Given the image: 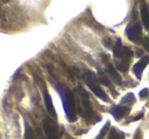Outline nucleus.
Returning <instances> with one entry per match:
<instances>
[{"label":"nucleus","mask_w":149,"mask_h":139,"mask_svg":"<svg viewBox=\"0 0 149 139\" xmlns=\"http://www.w3.org/2000/svg\"><path fill=\"white\" fill-rule=\"evenodd\" d=\"M63 108L68 122L77 121V106L74 101V96L70 91H66L63 95Z\"/></svg>","instance_id":"obj_1"},{"label":"nucleus","mask_w":149,"mask_h":139,"mask_svg":"<svg viewBox=\"0 0 149 139\" xmlns=\"http://www.w3.org/2000/svg\"><path fill=\"white\" fill-rule=\"evenodd\" d=\"M43 129L47 139H60L63 135V130L61 127L50 118L44 119Z\"/></svg>","instance_id":"obj_2"},{"label":"nucleus","mask_w":149,"mask_h":139,"mask_svg":"<svg viewBox=\"0 0 149 139\" xmlns=\"http://www.w3.org/2000/svg\"><path fill=\"white\" fill-rule=\"evenodd\" d=\"M113 55L116 58L122 59V61L128 62L131 59V57L133 56V51L130 48L126 47V46H123L122 43H120V40H118L116 46L113 47Z\"/></svg>","instance_id":"obj_3"},{"label":"nucleus","mask_w":149,"mask_h":139,"mask_svg":"<svg viewBox=\"0 0 149 139\" xmlns=\"http://www.w3.org/2000/svg\"><path fill=\"white\" fill-rule=\"evenodd\" d=\"M126 34L128 36L129 40L136 44L141 43L142 40V27L139 23H136L135 25H129L126 30Z\"/></svg>","instance_id":"obj_4"},{"label":"nucleus","mask_w":149,"mask_h":139,"mask_svg":"<svg viewBox=\"0 0 149 139\" xmlns=\"http://www.w3.org/2000/svg\"><path fill=\"white\" fill-rule=\"evenodd\" d=\"M86 83H87L89 89L91 90V91L93 92L97 97H99L100 99H102L103 101H108V100H109L107 94H106L105 92H104L103 90H102L101 88H100L99 86L95 83V81H94L93 77H92L91 75L90 76L88 75L87 77H86Z\"/></svg>","instance_id":"obj_5"},{"label":"nucleus","mask_w":149,"mask_h":139,"mask_svg":"<svg viewBox=\"0 0 149 139\" xmlns=\"http://www.w3.org/2000/svg\"><path fill=\"white\" fill-rule=\"evenodd\" d=\"M131 108L129 106H125V105H116L110 110V114L113 116V118L116 119V121L123 119L125 116L130 112Z\"/></svg>","instance_id":"obj_6"},{"label":"nucleus","mask_w":149,"mask_h":139,"mask_svg":"<svg viewBox=\"0 0 149 139\" xmlns=\"http://www.w3.org/2000/svg\"><path fill=\"white\" fill-rule=\"evenodd\" d=\"M148 64H149V56H144L137 64H135L134 68H133V72H134V74L136 75V77L138 79H141L142 72L144 71V68H146V66Z\"/></svg>","instance_id":"obj_7"},{"label":"nucleus","mask_w":149,"mask_h":139,"mask_svg":"<svg viewBox=\"0 0 149 139\" xmlns=\"http://www.w3.org/2000/svg\"><path fill=\"white\" fill-rule=\"evenodd\" d=\"M105 72H106V74H107V75L110 77V79L114 82V83H116L118 85H120V84L123 83L122 77H120V75L118 73V71H116V68H114L112 64H108L107 66H106Z\"/></svg>","instance_id":"obj_8"},{"label":"nucleus","mask_w":149,"mask_h":139,"mask_svg":"<svg viewBox=\"0 0 149 139\" xmlns=\"http://www.w3.org/2000/svg\"><path fill=\"white\" fill-rule=\"evenodd\" d=\"M44 102H45V106H46L47 112H49L52 117L56 118V112H55V108H54V105H53V102H52V98L47 91L45 92V95H44Z\"/></svg>","instance_id":"obj_9"},{"label":"nucleus","mask_w":149,"mask_h":139,"mask_svg":"<svg viewBox=\"0 0 149 139\" xmlns=\"http://www.w3.org/2000/svg\"><path fill=\"white\" fill-rule=\"evenodd\" d=\"M140 15L141 19H142V23L144 25V27L146 28V30H149V11L146 5L143 3L140 6Z\"/></svg>","instance_id":"obj_10"},{"label":"nucleus","mask_w":149,"mask_h":139,"mask_svg":"<svg viewBox=\"0 0 149 139\" xmlns=\"http://www.w3.org/2000/svg\"><path fill=\"white\" fill-rule=\"evenodd\" d=\"M107 139H125V135L124 133L118 131L116 128H111Z\"/></svg>","instance_id":"obj_11"},{"label":"nucleus","mask_w":149,"mask_h":139,"mask_svg":"<svg viewBox=\"0 0 149 139\" xmlns=\"http://www.w3.org/2000/svg\"><path fill=\"white\" fill-rule=\"evenodd\" d=\"M135 96L133 93H128L126 96L123 97V99L120 100V104H132L135 102Z\"/></svg>","instance_id":"obj_12"},{"label":"nucleus","mask_w":149,"mask_h":139,"mask_svg":"<svg viewBox=\"0 0 149 139\" xmlns=\"http://www.w3.org/2000/svg\"><path fill=\"white\" fill-rule=\"evenodd\" d=\"M116 68L120 72H127L128 71V62L118 61L116 62Z\"/></svg>","instance_id":"obj_13"},{"label":"nucleus","mask_w":149,"mask_h":139,"mask_svg":"<svg viewBox=\"0 0 149 139\" xmlns=\"http://www.w3.org/2000/svg\"><path fill=\"white\" fill-rule=\"evenodd\" d=\"M109 126H110L109 122H107L105 125H104L103 128L101 129V131H100V133L98 134V136H97V138H96V139H103V137L105 136L106 132L108 131V128H109Z\"/></svg>","instance_id":"obj_14"},{"label":"nucleus","mask_w":149,"mask_h":139,"mask_svg":"<svg viewBox=\"0 0 149 139\" xmlns=\"http://www.w3.org/2000/svg\"><path fill=\"white\" fill-rule=\"evenodd\" d=\"M98 80H99L100 83H102L103 85L107 86V87H111V83H110V81L105 77V76L102 75V74H99V78H98Z\"/></svg>","instance_id":"obj_15"},{"label":"nucleus","mask_w":149,"mask_h":139,"mask_svg":"<svg viewBox=\"0 0 149 139\" xmlns=\"http://www.w3.org/2000/svg\"><path fill=\"white\" fill-rule=\"evenodd\" d=\"M148 93H149L148 89H147V88H144V89H142L140 91V93H139V96H140L141 98H145L147 95H148Z\"/></svg>","instance_id":"obj_16"},{"label":"nucleus","mask_w":149,"mask_h":139,"mask_svg":"<svg viewBox=\"0 0 149 139\" xmlns=\"http://www.w3.org/2000/svg\"><path fill=\"white\" fill-rule=\"evenodd\" d=\"M143 46H144V48L147 50V51H149V37H145L144 38V41H143Z\"/></svg>","instance_id":"obj_17"},{"label":"nucleus","mask_w":149,"mask_h":139,"mask_svg":"<svg viewBox=\"0 0 149 139\" xmlns=\"http://www.w3.org/2000/svg\"><path fill=\"white\" fill-rule=\"evenodd\" d=\"M134 139H142V133H141L140 130H138L136 132V134H135V136H134Z\"/></svg>","instance_id":"obj_18"},{"label":"nucleus","mask_w":149,"mask_h":139,"mask_svg":"<svg viewBox=\"0 0 149 139\" xmlns=\"http://www.w3.org/2000/svg\"><path fill=\"white\" fill-rule=\"evenodd\" d=\"M142 117H143V112H141V114L139 115L138 117H136V118H135V119H133V121H137V120H139V119H141V118H142Z\"/></svg>","instance_id":"obj_19"},{"label":"nucleus","mask_w":149,"mask_h":139,"mask_svg":"<svg viewBox=\"0 0 149 139\" xmlns=\"http://www.w3.org/2000/svg\"><path fill=\"white\" fill-rule=\"evenodd\" d=\"M29 139H34V138H33V137H32V138H29Z\"/></svg>","instance_id":"obj_20"}]
</instances>
